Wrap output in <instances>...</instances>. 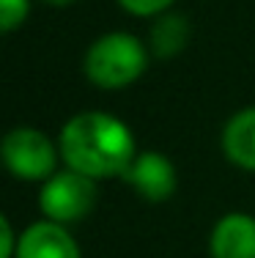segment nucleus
Returning a JSON list of instances; mask_svg holds the SVG:
<instances>
[{"mask_svg": "<svg viewBox=\"0 0 255 258\" xmlns=\"http://www.w3.org/2000/svg\"><path fill=\"white\" fill-rule=\"evenodd\" d=\"M58 149L66 168L94 181H107L124 179L126 168L137 157V140L118 115L85 110L60 126Z\"/></svg>", "mask_w": 255, "mask_h": 258, "instance_id": "1", "label": "nucleus"}, {"mask_svg": "<svg viewBox=\"0 0 255 258\" xmlns=\"http://www.w3.org/2000/svg\"><path fill=\"white\" fill-rule=\"evenodd\" d=\"M148 63L151 50L143 39L126 30H110L88 44L82 58V75L102 91H124L145 75Z\"/></svg>", "mask_w": 255, "mask_h": 258, "instance_id": "2", "label": "nucleus"}, {"mask_svg": "<svg viewBox=\"0 0 255 258\" xmlns=\"http://www.w3.org/2000/svg\"><path fill=\"white\" fill-rule=\"evenodd\" d=\"M0 159L14 179L30 184H44L52 173L60 170L58 162H63L58 143H52V138L41 129L28 124L14 126L3 135Z\"/></svg>", "mask_w": 255, "mask_h": 258, "instance_id": "3", "label": "nucleus"}, {"mask_svg": "<svg viewBox=\"0 0 255 258\" xmlns=\"http://www.w3.org/2000/svg\"><path fill=\"white\" fill-rule=\"evenodd\" d=\"M99 181L88 179V176L77 173L71 168H60L58 173H52L50 179L39 187V212L44 220H52V223L60 225H74L85 220L96 206V198H99Z\"/></svg>", "mask_w": 255, "mask_h": 258, "instance_id": "4", "label": "nucleus"}, {"mask_svg": "<svg viewBox=\"0 0 255 258\" xmlns=\"http://www.w3.org/2000/svg\"><path fill=\"white\" fill-rule=\"evenodd\" d=\"M124 181L148 204H165L179 187V170L162 151H137L124 173Z\"/></svg>", "mask_w": 255, "mask_h": 258, "instance_id": "5", "label": "nucleus"}, {"mask_svg": "<svg viewBox=\"0 0 255 258\" xmlns=\"http://www.w3.org/2000/svg\"><path fill=\"white\" fill-rule=\"evenodd\" d=\"M17 258H82L80 244L74 242L69 225L39 220L20 233Z\"/></svg>", "mask_w": 255, "mask_h": 258, "instance_id": "6", "label": "nucleus"}, {"mask_svg": "<svg viewBox=\"0 0 255 258\" xmlns=\"http://www.w3.org/2000/svg\"><path fill=\"white\" fill-rule=\"evenodd\" d=\"M211 258H255V217L247 212H228L209 233Z\"/></svg>", "mask_w": 255, "mask_h": 258, "instance_id": "7", "label": "nucleus"}, {"mask_svg": "<svg viewBox=\"0 0 255 258\" xmlns=\"http://www.w3.org/2000/svg\"><path fill=\"white\" fill-rule=\"evenodd\" d=\"M220 146L230 165L255 173V104L241 107L225 121Z\"/></svg>", "mask_w": 255, "mask_h": 258, "instance_id": "8", "label": "nucleus"}, {"mask_svg": "<svg viewBox=\"0 0 255 258\" xmlns=\"http://www.w3.org/2000/svg\"><path fill=\"white\" fill-rule=\"evenodd\" d=\"M190 39H192V25H190V20H187V14L170 9L165 14L154 17L145 44H148V50H151V58L170 60V58H176V55H181L187 50Z\"/></svg>", "mask_w": 255, "mask_h": 258, "instance_id": "9", "label": "nucleus"}, {"mask_svg": "<svg viewBox=\"0 0 255 258\" xmlns=\"http://www.w3.org/2000/svg\"><path fill=\"white\" fill-rule=\"evenodd\" d=\"M30 14V0H0V30L14 33L17 28L25 25Z\"/></svg>", "mask_w": 255, "mask_h": 258, "instance_id": "10", "label": "nucleus"}, {"mask_svg": "<svg viewBox=\"0 0 255 258\" xmlns=\"http://www.w3.org/2000/svg\"><path fill=\"white\" fill-rule=\"evenodd\" d=\"M176 0H118V6L132 17H140V20H154V17L165 14L173 9Z\"/></svg>", "mask_w": 255, "mask_h": 258, "instance_id": "11", "label": "nucleus"}, {"mask_svg": "<svg viewBox=\"0 0 255 258\" xmlns=\"http://www.w3.org/2000/svg\"><path fill=\"white\" fill-rule=\"evenodd\" d=\"M20 250V233L14 231L9 214H0V258H17Z\"/></svg>", "mask_w": 255, "mask_h": 258, "instance_id": "12", "label": "nucleus"}, {"mask_svg": "<svg viewBox=\"0 0 255 258\" xmlns=\"http://www.w3.org/2000/svg\"><path fill=\"white\" fill-rule=\"evenodd\" d=\"M47 6H55V9H66V6H74L77 0H44Z\"/></svg>", "mask_w": 255, "mask_h": 258, "instance_id": "13", "label": "nucleus"}]
</instances>
